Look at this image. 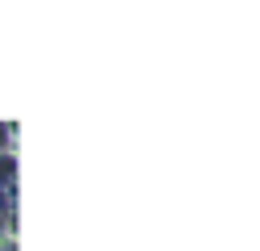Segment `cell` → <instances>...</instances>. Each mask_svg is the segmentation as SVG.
<instances>
[{
  "mask_svg": "<svg viewBox=\"0 0 260 251\" xmlns=\"http://www.w3.org/2000/svg\"><path fill=\"white\" fill-rule=\"evenodd\" d=\"M17 184V151H0V189Z\"/></svg>",
  "mask_w": 260,
  "mask_h": 251,
  "instance_id": "1",
  "label": "cell"
},
{
  "mask_svg": "<svg viewBox=\"0 0 260 251\" xmlns=\"http://www.w3.org/2000/svg\"><path fill=\"white\" fill-rule=\"evenodd\" d=\"M0 151H17V122H0Z\"/></svg>",
  "mask_w": 260,
  "mask_h": 251,
  "instance_id": "2",
  "label": "cell"
}]
</instances>
